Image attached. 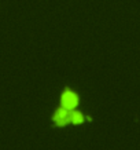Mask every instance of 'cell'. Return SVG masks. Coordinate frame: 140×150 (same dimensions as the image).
<instances>
[{
	"mask_svg": "<svg viewBox=\"0 0 140 150\" xmlns=\"http://www.w3.org/2000/svg\"><path fill=\"white\" fill-rule=\"evenodd\" d=\"M94 118L91 116H87L82 112L77 109H66L59 106L56 112L52 113L51 116V124L52 127H65V125H73V124H84L85 121H92Z\"/></svg>",
	"mask_w": 140,
	"mask_h": 150,
	"instance_id": "1",
	"label": "cell"
},
{
	"mask_svg": "<svg viewBox=\"0 0 140 150\" xmlns=\"http://www.w3.org/2000/svg\"><path fill=\"white\" fill-rule=\"evenodd\" d=\"M80 103V95L76 90H73L70 87H65L61 94V105L62 108L66 109H76Z\"/></svg>",
	"mask_w": 140,
	"mask_h": 150,
	"instance_id": "2",
	"label": "cell"
}]
</instances>
